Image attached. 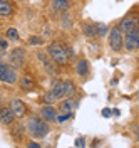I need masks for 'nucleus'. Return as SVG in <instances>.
Listing matches in <instances>:
<instances>
[{
  "label": "nucleus",
  "instance_id": "1",
  "mask_svg": "<svg viewBox=\"0 0 139 148\" xmlns=\"http://www.w3.org/2000/svg\"><path fill=\"white\" fill-rule=\"evenodd\" d=\"M47 52L50 56V59L56 62L57 66H64L69 61V56H67V49H65L60 42H50L47 47Z\"/></svg>",
  "mask_w": 139,
  "mask_h": 148
},
{
  "label": "nucleus",
  "instance_id": "2",
  "mask_svg": "<svg viewBox=\"0 0 139 148\" xmlns=\"http://www.w3.org/2000/svg\"><path fill=\"white\" fill-rule=\"evenodd\" d=\"M27 130L34 138H44L49 133V125L44 118H30L27 123Z\"/></svg>",
  "mask_w": 139,
  "mask_h": 148
},
{
  "label": "nucleus",
  "instance_id": "3",
  "mask_svg": "<svg viewBox=\"0 0 139 148\" xmlns=\"http://www.w3.org/2000/svg\"><path fill=\"white\" fill-rule=\"evenodd\" d=\"M138 46H139V29L134 27L122 39V47H126L127 51H136Z\"/></svg>",
  "mask_w": 139,
  "mask_h": 148
},
{
  "label": "nucleus",
  "instance_id": "4",
  "mask_svg": "<svg viewBox=\"0 0 139 148\" xmlns=\"http://www.w3.org/2000/svg\"><path fill=\"white\" fill-rule=\"evenodd\" d=\"M0 81L7 84H15L19 81V76L14 69H10L9 66H5L3 62L0 64Z\"/></svg>",
  "mask_w": 139,
  "mask_h": 148
},
{
  "label": "nucleus",
  "instance_id": "5",
  "mask_svg": "<svg viewBox=\"0 0 139 148\" xmlns=\"http://www.w3.org/2000/svg\"><path fill=\"white\" fill-rule=\"evenodd\" d=\"M109 46L116 52H119L121 49H122V32L117 27L109 30Z\"/></svg>",
  "mask_w": 139,
  "mask_h": 148
},
{
  "label": "nucleus",
  "instance_id": "6",
  "mask_svg": "<svg viewBox=\"0 0 139 148\" xmlns=\"http://www.w3.org/2000/svg\"><path fill=\"white\" fill-rule=\"evenodd\" d=\"M10 62L14 67H20L24 64V59H25V49L24 47H15L10 51Z\"/></svg>",
  "mask_w": 139,
  "mask_h": 148
},
{
  "label": "nucleus",
  "instance_id": "7",
  "mask_svg": "<svg viewBox=\"0 0 139 148\" xmlns=\"http://www.w3.org/2000/svg\"><path fill=\"white\" fill-rule=\"evenodd\" d=\"M39 59H40V62L44 64V67H45V71L50 76H56L57 74V64L50 59V56H47V54H44V52H39Z\"/></svg>",
  "mask_w": 139,
  "mask_h": 148
},
{
  "label": "nucleus",
  "instance_id": "8",
  "mask_svg": "<svg viewBox=\"0 0 139 148\" xmlns=\"http://www.w3.org/2000/svg\"><path fill=\"white\" fill-rule=\"evenodd\" d=\"M10 110H12V113H14L15 118H24L25 113H27V106H25V103L20 101V99H12Z\"/></svg>",
  "mask_w": 139,
  "mask_h": 148
},
{
  "label": "nucleus",
  "instance_id": "9",
  "mask_svg": "<svg viewBox=\"0 0 139 148\" xmlns=\"http://www.w3.org/2000/svg\"><path fill=\"white\" fill-rule=\"evenodd\" d=\"M134 27H138V22H136V18L132 17V15H126V17L122 18L119 22V30L121 32H124V34H127L129 30H132Z\"/></svg>",
  "mask_w": 139,
  "mask_h": 148
},
{
  "label": "nucleus",
  "instance_id": "10",
  "mask_svg": "<svg viewBox=\"0 0 139 148\" xmlns=\"http://www.w3.org/2000/svg\"><path fill=\"white\" fill-rule=\"evenodd\" d=\"M14 120H15V116H14V113H12L10 108H7V106L0 108V123L2 125H12Z\"/></svg>",
  "mask_w": 139,
  "mask_h": 148
},
{
  "label": "nucleus",
  "instance_id": "11",
  "mask_svg": "<svg viewBox=\"0 0 139 148\" xmlns=\"http://www.w3.org/2000/svg\"><path fill=\"white\" fill-rule=\"evenodd\" d=\"M40 114H42V118H44L47 123H49V121H54V120H56V116H57L56 108H54V106H50V104L42 106V108H40Z\"/></svg>",
  "mask_w": 139,
  "mask_h": 148
},
{
  "label": "nucleus",
  "instance_id": "12",
  "mask_svg": "<svg viewBox=\"0 0 139 148\" xmlns=\"http://www.w3.org/2000/svg\"><path fill=\"white\" fill-rule=\"evenodd\" d=\"M14 7L9 0H0V17H12Z\"/></svg>",
  "mask_w": 139,
  "mask_h": 148
},
{
  "label": "nucleus",
  "instance_id": "13",
  "mask_svg": "<svg viewBox=\"0 0 139 148\" xmlns=\"http://www.w3.org/2000/svg\"><path fill=\"white\" fill-rule=\"evenodd\" d=\"M52 96L56 98V99H64L65 98V81L64 83H57L54 88H52Z\"/></svg>",
  "mask_w": 139,
  "mask_h": 148
},
{
  "label": "nucleus",
  "instance_id": "14",
  "mask_svg": "<svg viewBox=\"0 0 139 148\" xmlns=\"http://www.w3.org/2000/svg\"><path fill=\"white\" fill-rule=\"evenodd\" d=\"M75 71H77L79 76H85V74L89 73V62H87V59L79 61V62L75 64Z\"/></svg>",
  "mask_w": 139,
  "mask_h": 148
},
{
  "label": "nucleus",
  "instance_id": "15",
  "mask_svg": "<svg viewBox=\"0 0 139 148\" xmlns=\"http://www.w3.org/2000/svg\"><path fill=\"white\" fill-rule=\"evenodd\" d=\"M20 88L25 89V91H30V89L35 88V83H34V79H32L30 76H24V77L20 79Z\"/></svg>",
  "mask_w": 139,
  "mask_h": 148
},
{
  "label": "nucleus",
  "instance_id": "16",
  "mask_svg": "<svg viewBox=\"0 0 139 148\" xmlns=\"http://www.w3.org/2000/svg\"><path fill=\"white\" fill-rule=\"evenodd\" d=\"M75 103L72 98H64V101L60 103V111H64V113H72L74 110Z\"/></svg>",
  "mask_w": 139,
  "mask_h": 148
},
{
  "label": "nucleus",
  "instance_id": "17",
  "mask_svg": "<svg viewBox=\"0 0 139 148\" xmlns=\"http://www.w3.org/2000/svg\"><path fill=\"white\" fill-rule=\"evenodd\" d=\"M52 5L57 12H65L69 9V0H52Z\"/></svg>",
  "mask_w": 139,
  "mask_h": 148
},
{
  "label": "nucleus",
  "instance_id": "18",
  "mask_svg": "<svg viewBox=\"0 0 139 148\" xmlns=\"http://www.w3.org/2000/svg\"><path fill=\"white\" fill-rule=\"evenodd\" d=\"M75 92V86L72 81H65V98H72Z\"/></svg>",
  "mask_w": 139,
  "mask_h": 148
},
{
  "label": "nucleus",
  "instance_id": "19",
  "mask_svg": "<svg viewBox=\"0 0 139 148\" xmlns=\"http://www.w3.org/2000/svg\"><path fill=\"white\" fill-rule=\"evenodd\" d=\"M94 29H96V36H104V34H107V25H106V24H96Z\"/></svg>",
  "mask_w": 139,
  "mask_h": 148
},
{
  "label": "nucleus",
  "instance_id": "20",
  "mask_svg": "<svg viewBox=\"0 0 139 148\" xmlns=\"http://www.w3.org/2000/svg\"><path fill=\"white\" fill-rule=\"evenodd\" d=\"M28 44L30 46H40V44H44V39L37 37V36H32V37H28Z\"/></svg>",
  "mask_w": 139,
  "mask_h": 148
},
{
  "label": "nucleus",
  "instance_id": "21",
  "mask_svg": "<svg viewBox=\"0 0 139 148\" xmlns=\"http://www.w3.org/2000/svg\"><path fill=\"white\" fill-rule=\"evenodd\" d=\"M84 34L89 37H96V29L94 25H84Z\"/></svg>",
  "mask_w": 139,
  "mask_h": 148
},
{
  "label": "nucleus",
  "instance_id": "22",
  "mask_svg": "<svg viewBox=\"0 0 139 148\" xmlns=\"http://www.w3.org/2000/svg\"><path fill=\"white\" fill-rule=\"evenodd\" d=\"M7 37H9V39H15V40H17V39H19V32H17L14 27H10V29H7Z\"/></svg>",
  "mask_w": 139,
  "mask_h": 148
},
{
  "label": "nucleus",
  "instance_id": "23",
  "mask_svg": "<svg viewBox=\"0 0 139 148\" xmlns=\"http://www.w3.org/2000/svg\"><path fill=\"white\" fill-rule=\"evenodd\" d=\"M42 99H44V103H47V104H50V103L56 101V98L52 96V92H47V94H44V98H42Z\"/></svg>",
  "mask_w": 139,
  "mask_h": 148
},
{
  "label": "nucleus",
  "instance_id": "24",
  "mask_svg": "<svg viewBox=\"0 0 139 148\" xmlns=\"http://www.w3.org/2000/svg\"><path fill=\"white\" fill-rule=\"evenodd\" d=\"M71 116H72V113H65V114H60V116H56V120L59 121V123H62V121L69 120Z\"/></svg>",
  "mask_w": 139,
  "mask_h": 148
},
{
  "label": "nucleus",
  "instance_id": "25",
  "mask_svg": "<svg viewBox=\"0 0 139 148\" xmlns=\"http://www.w3.org/2000/svg\"><path fill=\"white\" fill-rule=\"evenodd\" d=\"M7 47H9V42L5 39H0V51H5Z\"/></svg>",
  "mask_w": 139,
  "mask_h": 148
},
{
  "label": "nucleus",
  "instance_id": "26",
  "mask_svg": "<svg viewBox=\"0 0 139 148\" xmlns=\"http://www.w3.org/2000/svg\"><path fill=\"white\" fill-rule=\"evenodd\" d=\"M28 148H40V143H37V141H28Z\"/></svg>",
  "mask_w": 139,
  "mask_h": 148
},
{
  "label": "nucleus",
  "instance_id": "27",
  "mask_svg": "<svg viewBox=\"0 0 139 148\" xmlns=\"http://www.w3.org/2000/svg\"><path fill=\"white\" fill-rule=\"evenodd\" d=\"M75 145H77V147H84V145H85V141H84V138H79L77 141H75Z\"/></svg>",
  "mask_w": 139,
  "mask_h": 148
},
{
  "label": "nucleus",
  "instance_id": "28",
  "mask_svg": "<svg viewBox=\"0 0 139 148\" xmlns=\"http://www.w3.org/2000/svg\"><path fill=\"white\" fill-rule=\"evenodd\" d=\"M102 114H104L106 118H109V116H111V111H109V110H104V111H102Z\"/></svg>",
  "mask_w": 139,
  "mask_h": 148
},
{
  "label": "nucleus",
  "instance_id": "29",
  "mask_svg": "<svg viewBox=\"0 0 139 148\" xmlns=\"http://www.w3.org/2000/svg\"><path fill=\"white\" fill-rule=\"evenodd\" d=\"M0 64H2V61H0Z\"/></svg>",
  "mask_w": 139,
  "mask_h": 148
}]
</instances>
